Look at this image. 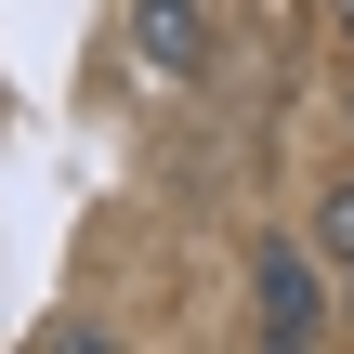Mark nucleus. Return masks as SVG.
I'll use <instances>...</instances> for the list:
<instances>
[{
    "mask_svg": "<svg viewBox=\"0 0 354 354\" xmlns=\"http://www.w3.org/2000/svg\"><path fill=\"white\" fill-rule=\"evenodd\" d=\"M315 236H263V263H250V302H263V342L276 354H302L315 328H328V289H315Z\"/></svg>",
    "mask_w": 354,
    "mask_h": 354,
    "instance_id": "f257e3e1",
    "label": "nucleus"
},
{
    "mask_svg": "<svg viewBox=\"0 0 354 354\" xmlns=\"http://www.w3.org/2000/svg\"><path fill=\"white\" fill-rule=\"evenodd\" d=\"M145 79H210V0H118Z\"/></svg>",
    "mask_w": 354,
    "mask_h": 354,
    "instance_id": "f03ea898",
    "label": "nucleus"
},
{
    "mask_svg": "<svg viewBox=\"0 0 354 354\" xmlns=\"http://www.w3.org/2000/svg\"><path fill=\"white\" fill-rule=\"evenodd\" d=\"M315 250L354 276V184H328V197H315Z\"/></svg>",
    "mask_w": 354,
    "mask_h": 354,
    "instance_id": "7ed1b4c3",
    "label": "nucleus"
},
{
    "mask_svg": "<svg viewBox=\"0 0 354 354\" xmlns=\"http://www.w3.org/2000/svg\"><path fill=\"white\" fill-rule=\"evenodd\" d=\"M328 26H342V39H354V0H328Z\"/></svg>",
    "mask_w": 354,
    "mask_h": 354,
    "instance_id": "20e7f679",
    "label": "nucleus"
}]
</instances>
